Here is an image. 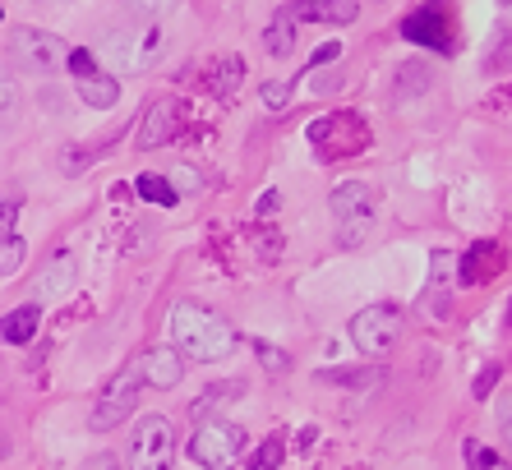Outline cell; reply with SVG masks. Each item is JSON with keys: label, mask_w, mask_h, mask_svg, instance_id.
<instances>
[{"label": "cell", "mask_w": 512, "mask_h": 470, "mask_svg": "<svg viewBox=\"0 0 512 470\" xmlns=\"http://www.w3.org/2000/svg\"><path fill=\"white\" fill-rule=\"evenodd\" d=\"M171 341H176V355L213 365V360H227L236 351V328L217 309L199 305V300H180L171 309Z\"/></svg>", "instance_id": "1"}, {"label": "cell", "mask_w": 512, "mask_h": 470, "mask_svg": "<svg viewBox=\"0 0 512 470\" xmlns=\"http://www.w3.org/2000/svg\"><path fill=\"white\" fill-rule=\"evenodd\" d=\"M162 47H167V33L157 28V19H143V24H125L102 37V51H97V56L120 74H139L162 56Z\"/></svg>", "instance_id": "2"}, {"label": "cell", "mask_w": 512, "mask_h": 470, "mask_svg": "<svg viewBox=\"0 0 512 470\" xmlns=\"http://www.w3.org/2000/svg\"><path fill=\"white\" fill-rule=\"evenodd\" d=\"M328 208H333V217H337V245L356 249V245H365L374 231L379 194H374L365 180H346V185H337L333 194H328Z\"/></svg>", "instance_id": "3"}, {"label": "cell", "mask_w": 512, "mask_h": 470, "mask_svg": "<svg viewBox=\"0 0 512 470\" xmlns=\"http://www.w3.org/2000/svg\"><path fill=\"white\" fill-rule=\"evenodd\" d=\"M176 466V429L167 415H143L130 434V470H171Z\"/></svg>", "instance_id": "4"}, {"label": "cell", "mask_w": 512, "mask_h": 470, "mask_svg": "<svg viewBox=\"0 0 512 470\" xmlns=\"http://www.w3.org/2000/svg\"><path fill=\"white\" fill-rule=\"evenodd\" d=\"M245 429L240 424H227V420H208L194 429L190 438V457L199 461L203 470H231L240 461V452H245Z\"/></svg>", "instance_id": "5"}, {"label": "cell", "mask_w": 512, "mask_h": 470, "mask_svg": "<svg viewBox=\"0 0 512 470\" xmlns=\"http://www.w3.org/2000/svg\"><path fill=\"white\" fill-rule=\"evenodd\" d=\"M351 341H356L360 355L383 360V355H388L397 341H402V309H397V305H370V309H360L356 323H351Z\"/></svg>", "instance_id": "6"}, {"label": "cell", "mask_w": 512, "mask_h": 470, "mask_svg": "<svg viewBox=\"0 0 512 470\" xmlns=\"http://www.w3.org/2000/svg\"><path fill=\"white\" fill-rule=\"evenodd\" d=\"M10 51H14V60L33 74H60L65 70V56H70V47H65L56 33H47V28H14Z\"/></svg>", "instance_id": "7"}, {"label": "cell", "mask_w": 512, "mask_h": 470, "mask_svg": "<svg viewBox=\"0 0 512 470\" xmlns=\"http://www.w3.org/2000/svg\"><path fill=\"white\" fill-rule=\"evenodd\" d=\"M139 374L134 369H125V374H116L102 388V397H97V406H93V429L97 434H107V429H116L125 415H134V406H139Z\"/></svg>", "instance_id": "8"}, {"label": "cell", "mask_w": 512, "mask_h": 470, "mask_svg": "<svg viewBox=\"0 0 512 470\" xmlns=\"http://www.w3.org/2000/svg\"><path fill=\"white\" fill-rule=\"evenodd\" d=\"M402 33H406V42H416V47H434V51H453L457 47L453 14L443 10L439 0H434V5H425V10H416V14H406Z\"/></svg>", "instance_id": "9"}, {"label": "cell", "mask_w": 512, "mask_h": 470, "mask_svg": "<svg viewBox=\"0 0 512 470\" xmlns=\"http://www.w3.org/2000/svg\"><path fill=\"white\" fill-rule=\"evenodd\" d=\"M74 286H79V263H74L70 249H56V254L47 259V268L37 272L33 291H37V300H42V305H56V300H65Z\"/></svg>", "instance_id": "10"}, {"label": "cell", "mask_w": 512, "mask_h": 470, "mask_svg": "<svg viewBox=\"0 0 512 470\" xmlns=\"http://www.w3.org/2000/svg\"><path fill=\"white\" fill-rule=\"evenodd\" d=\"M176 139H180V102L157 97L139 125V148L148 153V148H162V143H176Z\"/></svg>", "instance_id": "11"}, {"label": "cell", "mask_w": 512, "mask_h": 470, "mask_svg": "<svg viewBox=\"0 0 512 470\" xmlns=\"http://www.w3.org/2000/svg\"><path fill=\"white\" fill-rule=\"evenodd\" d=\"M139 383H148V388H157V392H171L185 378V360H180L171 346H153V351H143V360H139Z\"/></svg>", "instance_id": "12"}, {"label": "cell", "mask_w": 512, "mask_h": 470, "mask_svg": "<svg viewBox=\"0 0 512 470\" xmlns=\"http://www.w3.org/2000/svg\"><path fill=\"white\" fill-rule=\"evenodd\" d=\"M291 19H305V24H351L360 14L356 0H305V5H286Z\"/></svg>", "instance_id": "13"}, {"label": "cell", "mask_w": 512, "mask_h": 470, "mask_svg": "<svg viewBox=\"0 0 512 470\" xmlns=\"http://www.w3.org/2000/svg\"><path fill=\"white\" fill-rule=\"evenodd\" d=\"M37 323H42V309L37 305H24V309H10L0 318V341L5 346H28L37 337Z\"/></svg>", "instance_id": "14"}, {"label": "cell", "mask_w": 512, "mask_h": 470, "mask_svg": "<svg viewBox=\"0 0 512 470\" xmlns=\"http://www.w3.org/2000/svg\"><path fill=\"white\" fill-rule=\"evenodd\" d=\"M79 83V97H84L88 106H97V111H107V106H116L120 102V83L111 79V74H84V79H74Z\"/></svg>", "instance_id": "15"}, {"label": "cell", "mask_w": 512, "mask_h": 470, "mask_svg": "<svg viewBox=\"0 0 512 470\" xmlns=\"http://www.w3.org/2000/svg\"><path fill=\"white\" fill-rule=\"evenodd\" d=\"M296 19H291V14L286 10H277V19L273 24H268V33H263V47L273 51V56H291V47H296Z\"/></svg>", "instance_id": "16"}, {"label": "cell", "mask_w": 512, "mask_h": 470, "mask_svg": "<svg viewBox=\"0 0 512 470\" xmlns=\"http://www.w3.org/2000/svg\"><path fill=\"white\" fill-rule=\"evenodd\" d=\"M245 83V60L240 56H227L217 60V74H213V93L217 97H236V88Z\"/></svg>", "instance_id": "17"}, {"label": "cell", "mask_w": 512, "mask_h": 470, "mask_svg": "<svg viewBox=\"0 0 512 470\" xmlns=\"http://www.w3.org/2000/svg\"><path fill=\"white\" fill-rule=\"evenodd\" d=\"M323 383H342V388H374L383 383V369H323Z\"/></svg>", "instance_id": "18"}, {"label": "cell", "mask_w": 512, "mask_h": 470, "mask_svg": "<svg viewBox=\"0 0 512 470\" xmlns=\"http://www.w3.org/2000/svg\"><path fill=\"white\" fill-rule=\"evenodd\" d=\"M134 189H139V199H148V203H162V208H176V189H171V180L167 176H139L134 180Z\"/></svg>", "instance_id": "19"}, {"label": "cell", "mask_w": 512, "mask_h": 470, "mask_svg": "<svg viewBox=\"0 0 512 470\" xmlns=\"http://www.w3.org/2000/svg\"><path fill=\"white\" fill-rule=\"evenodd\" d=\"M429 88V65H402V74H397V102H406L411 93H425Z\"/></svg>", "instance_id": "20"}, {"label": "cell", "mask_w": 512, "mask_h": 470, "mask_svg": "<svg viewBox=\"0 0 512 470\" xmlns=\"http://www.w3.org/2000/svg\"><path fill=\"white\" fill-rule=\"evenodd\" d=\"M240 392H245V383H213V388H208V397H203L190 415H194V420H203V415L213 411V406H222V401H236Z\"/></svg>", "instance_id": "21"}, {"label": "cell", "mask_w": 512, "mask_h": 470, "mask_svg": "<svg viewBox=\"0 0 512 470\" xmlns=\"http://www.w3.org/2000/svg\"><path fill=\"white\" fill-rule=\"evenodd\" d=\"M24 259H28V245L19 240V235L0 240V277H14V272L24 268Z\"/></svg>", "instance_id": "22"}, {"label": "cell", "mask_w": 512, "mask_h": 470, "mask_svg": "<svg viewBox=\"0 0 512 470\" xmlns=\"http://www.w3.org/2000/svg\"><path fill=\"white\" fill-rule=\"evenodd\" d=\"M14 111H19V83H14L10 70L0 65V130L14 120Z\"/></svg>", "instance_id": "23"}, {"label": "cell", "mask_w": 512, "mask_h": 470, "mask_svg": "<svg viewBox=\"0 0 512 470\" xmlns=\"http://www.w3.org/2000/svg\"><path fill=\"white\" fill-rule=\"evenodd\" d=\"M466 466H471V470H508L499 452H494V447H485V443H466Z\"/></svg>", "instance_id": "24"}, {"label": "cell", "mask_w": 512, "mask_h": 470, "mask_svg": "<svg viewBox=\"0 0 512 470\" xmlns=\"http://www.w3.org/2000/svg\"><path fill=\"white\" fill-rule=\"evenodd\" d=\"M448 277H453V254H448V249H434V259H429V286H434V291H448Z\"/></svg>", "instance_id": "25"}, {"label": "cell", "mask_w": 512, "mask_h": 470, "mask_svg": "<svg viewBox=\"0 0 512 470\" xmlns=\"http://www.w3.org/2000/svg\"><path fill=\"white\" fill-rule=\"evenodd\" d=\"M282 438H268V443L259 447V452H254V461H250V470H277L282 466Z\"/></svg>", "instance_id": "26"}, {"label": "cell", "mask_w": 512, "mask_h": 470, "mask_svg": "<svg viewBox=\"0 0 512 470\" xmlns=\"http://www.w3.org/2000/svg\"><path fill=\"white\" fill-rule=\"evenodd\" d=\"M65 70H70L74 79H84V74H97V56L79 47V51H70V56H65Z\"/></svg>", "instance_id": "27"}, {"label": "cell", "mask_w": 512, "mask_h": 470, "mask_svg": "<svg viewBox=\"0 0 512 470\" xmlns=\"http://www.w3.org/2000/svg\"><path fill=\"white\" fill-rule=\"evenodd\" d=\"M259 97H263V106H268V111H282V106H286V97H291V83H282V79L263 83V88H259Z\"/></svg>", "instance_id": "28"}, {"label": "cell", "mask_w": 512, "mask_h": 470, "mask_svg": "<svg viewBox=\"0 0 512 470\" xmlns=\"http://www.w3.org/2000/svg\"><path fill=\"white\" fill-rule=\"evenodd\" d=\"M171 189H176V199H180V194H190V189H194V194H199V189H203V180H199V171H190V166H176V171H171Z\"/></svg>", "instance_id": "29"}, {"label": "cell", "mask_w": 512, "mask_h": 470, "mask_svg": "<svg viewBox=\"0 0 512 470\" xmlns=\"http://www.w3.org/2000/svg\"><path fill=\"white\" fill-rule=\"evenodd\" d=\"M134 14H148V19H157V14H167V10H176L180 0H125Z\"/></svg>", "instance_id": "30"}, {"label": "cell", "mask_w": 512, "mask_h": 470, "mask_svg": "<svg viewBox=\"0 0 512 470\" xmlns=\"http://www.w3.org/2000/svg\"><path fill=\"white\" fill-rule=\"evenodd\" d=\"M14 222H19V199L0 203V240H10L14 235Z\"/></svg>", "instance_id": "31"}, {"label": "cell", "mask_w": 512, "mask_h": 470, "mask_svg": "<svg viewBox=\"0 0 512 470\" xmlns=\"http://www.w3.org/2000/svg\"><path fill=\"white\" fill-rule=\"evenodd\" d=\"M337 56H342V42H323L310 56V70H319V65H328V60H337Z\"/></svg>", "instance_id": "32"}, {"label": "cell", "mask_w": 512, "mask_h": 470, "mask_svg": "<svg viewBox=\"0 0 512 470\" xmlns=\"http://www.w3.org/2000/svg\"><path fill=\"white\" fill-rule=\"evenodd\" d=\"M254 351L263 355V365H273V369H286V355H282V351H268V346H263V341H259V346H254Z\"/></svg>", "instance_id": "33"}, {"label": "cell", "mask_w": 512, "mask_h": 470, "mask_svg": "<svg viewBox=\"0 0 512 470\" xmlns=\"http://www.w3.org/2000/svg\"><path fill=\"white\" fill-rule=\"evenodd\" d=\"M494 378H499V365H489V369H485V374H480V378H476V397H485V392H489V388H494Z\"/></svg>", "instance_id": "34"}, {"label": "cell", "mask_w": 512, "mask_h": 470, "mask_svg": "<svg viewBox=\"0 0 512 470\" xmlns=\"http://www.w3.org/2000/svg\"><path fill=\"white\" fill-rule=\"evenodd\" d=\"M337 83H342V74H323V79H319V83H314V88H319V93H333Z\"/></svg>", "instance_id": "35"}, {"label": "cell", "mask_w": 512, "mask_h": 470, "mask_svg": "<svg viewBox=\"0 0 512 470\" xmlns=\"http://www.w3.org/2000/svg\"><path fill=\"white\" fill-rule=\"evenodd\" d=\"M88 470H116V457H93V466Z\"/></svg>", "instance_id": "36"}, {"label": "cell", "mask_w": 512, "mask_h": 470, "mask_svg": "<svg viewBox=\"0 0 512 470\" xmlns=\"http://www.w3.org/2000/svg\"><path fill=\"white\" fill-rule=\"evenodd\" d=\"M277 208V194H263V199H259V212H263V217H268V212H273Z\"/></svg>", "instance_id": "37"}, {"label": "cell", "mask_w": 512, "mask_h": 470, "mask_svg": "<svg viewBox=\"0 0 512 470\" xmlns=\"http://www.w3.org/2000/svg\"><path fill=\"white\" fill-rule=\"evenodd\" d=\"M47 5H70V0H47Z\"/></svg>", "instance_id": "38"}]
</instances>
